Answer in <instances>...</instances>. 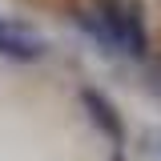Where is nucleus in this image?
<instances>
[{"instance_id": "20e7f679", "label": "nucleus", "mask_w": 161, "mask_h": 161, "mask_svg": "<svg viewBox=\"0 0 161 161\" xmlns=\"http://www.w3.org/2000/svg\"><path fill=\"white\" fill-rule=\"evenodd\" d=\"M153 77H157V89H161V60H157V69H153Z\"/></svg>"}, {"instance_id": "39448f33", "label": "nucleus", "mask_w": 161, "mask_h": 161, "mask_svg": "<svg viewBox=\"0 0 161 161\" xmlns=\"http://www.w3.org/2000/svg\"><path fill=\"white\" fill-rule=\"evenodd\" d=\"M113 161H125V157H121V153H113Z\"/></svg>"}, {"instance_id": "f257e3e1", "label": "nucleus", "mask_w": 161, "mask_h": 161, "mask_svg": "<svg viewBox=\"0 0 161 161\" xmlns=\"http://www.w3.org/2000/svg\"><path fill=\"white\" fill-rule=\"evenodd\" d=\"M97 12H101V24H105L113 48H125L133 57L149 53V36H145V20H141L137 0H101Z\"/></svg>"}, {"instance_id": "7ed1b4c3", "label": "nucleus", "mask_w": 161, "mask_h": 161, "mask_svg": "<svg viewBox=\"0 0 161 161\" xmlns=\"http://www.w3.org/2000/svg\"><path fill=\"white\" fill-rule=\"evenodd\" d=\"M0 57H8V60H40L44 57V40L28 36V32H16L12 24L0 20Z\"/></svg>"}, {"instance_id": "f03ea898", "label": "nucleus", "mask_w": 161, "mask_h": 161, "mask_svg": "<svg viewBox=\"0 0 161 161\" xmlns=\"http://www.w3.org/2000/svg\"><path fill=\"white\" fill-rule=\"evenodd\" d=\"M80 105H85V113L93 117V125H97V129L113 141V145H121V141H125V121H121L117 105L105 97V93H97V89H80Z\"/></svg>"}]
</instances>
